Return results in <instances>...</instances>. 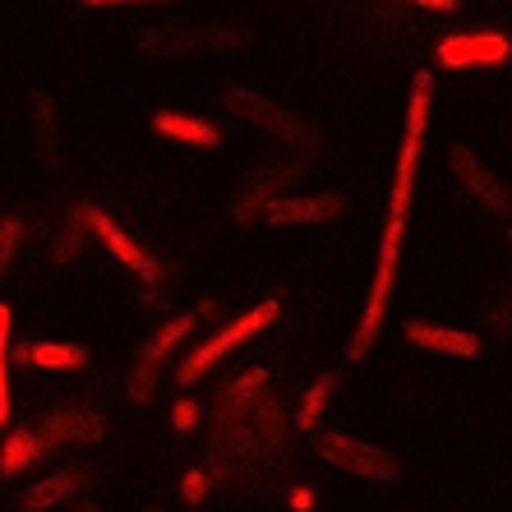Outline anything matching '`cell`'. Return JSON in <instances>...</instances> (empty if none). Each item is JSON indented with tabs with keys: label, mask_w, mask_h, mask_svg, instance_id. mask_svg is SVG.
Returning <instances> with one entry per match:
<instances>
[{
	"label": "cell",
	"mask_w": 512,
	"mask_h": 512,
	"mask_svg": "<svg viewBox=\"0 0 512 512\" xmlns=\"http://www.w3.org/2000/svg\"><path fill=\"white\" fill-rule=\"evenodd\" d=\"M429 88H434V79H429V74H416V93H411V111H406V139H402L397 180H393V213H388V227H397V231L406 227V208H411L420 143H425V125H429Z\"/></svg>",
	"instance_id": "cell-1"
},
{
	"label": "cell",
	"mask_w": 512,
	"mask_h": 512,
	"mask_svg": "<svg viewBox=\"0 0 512 512\" xmlns=\"http://www.w3.org/2000/svg\"><path fill=\"white\" fill-rule=\"evenodd\" d=\"M153 125H157L162 134H171V139L199 143V148H213V143H217V130H213V125H203V120H190V116H171V111H157Z\"/></svg>",
	"instance_id": "cell-12"
},
{
	"label": "cell",
	"mask_w": 512,
	"mask_h": 512,
	"mask_svg": "<svg viewBox=\"0 0 512 512\" xmlns=\"http://www.w3.org/2000/svg\"><path fill=\"white\" fill-rule=\"evenodd\" d=\"M97 434H102L97 416H84V411H51V416L42 420V439H47V443H60V439H97Z\"/></svg>",
	"instance_id": "cell-10"
},
{
	"label": "cell",
	"mask_w": 512,
	"mask_h": 512,
	"mask_svg": "<svg viewBox=\"0 0 512 512\" xmlns=\"http://www.w3.org/2000/svg\"><path fill=\"white\" fill-rule=\"evenodd\" d=\"M453 167L462 171V180H466V185H471V190H476V199H485L489 208H494V213H508V208H512L508 190H503L499 180L489 176V171L480 167V162H476V157H471V153H466V148H453Z\"/></svg>",
	"instance_id": "cell-8"
},
{
	"label": "cell",
	"mask_w": 512,
	"mask_h": 512,
	"mask_svg": "<svg viewBox=\"0 0 512 512\" xmlns=\"http://www.w3.org/2000/svg\"><path fill=\"white\" fill-rule=\"evenodd\" d=\"M203 489H208V480H203L199 471H194V476H185V499H190V503L203 499Z\"/></svg>",
	"instance_id": "cell-20"
},
{
	"label": "cell",
	"mask_w": 512,
	"mask_h": 512,
	"mask_svg": "<svg viewBox=\"0 0 512 512\" xmlns=\"http://www.w3.org/2000/svg\"><path fill=\"white\" fill-rule=\"evenodd\" d=\"M19 360H33V365H47V370H74L88 360V346H70V342H51V346H19L14 351Z\"/></svg>",
	"instance_id": "cell-11"
},
{
	"label": "cell",
	"mask_w": 512,
	"mask_h": 512,
	"mask_svg": "<svg viewBox=\"0 0 512 512\" xmlns=\"http://www.w3.org/2000/svg\"><path fill=\"white\" fill-rule=\"evenodd\" d=\"M406 337L425 351H439V356H476L480 342L471 333H448V328H429V323H406Z\"/></svg>",
	"instance_id": "cell-9"
},
{
	"label": "cell",
	"mask_w": 512,
	"mask_h": 512,
	"mask_svg": "<svg viewBox=\"0 0 512 512\" xmlns=\"http://www.w3.org/2000/svg\"><path fill=\"white\" fill-rule=\"evenodd\" d=\"M74 485H79V476H74V471H56L51 480H42V485L28 489L19 503H24V508H47V503H60V499H65Z\"/></svg>",
	"instance_id": "cell-15"
},
{
	"label": "cell",
	"mask_w": 512,
	"mask_h": 512,
	"mask_svg": "<svg viewBox=\"0 0 512 512\" xmlns=\"http://www.w3.org/2000/svg\"><path fill=\"white\" fill-rule=\"evenodd\" d=\"M79 217H84V227L93 231V236L102 240V245H107V250L116 254V259L125 263V268H130V273H139L143 282H157V277H162V268H157V263L148 259V254H143L139 245H134V240L125 236V231H120L107 213H97V208H84V213H79Z\"/></svg>",
	"instance_id": "cell-6"
},
{
	"label": "cell",
	"mask_w": 512,
	"mask_h": 512,
	"mask_svg": "<svg viewBox=\"0 0 512 512\" xmlns=\"http://www.w3.org/2000/svg\"><path fill=\"white\" fill-rule=\"evenodd\" d=\"M291 503H296V508H310L314 494H310V489H296V494H291Z\"/></svg>",
	"instance_id": "cell-21"
},
{
	"label": "cell",
	"mask_w": 512,
	"mask_h": 512,
	"mask_svg": "<svg viewBox=\"0 0 512 512\" xmlns=\"http://www.w3.org/2000/svg\"><path fill=\"white\" fill-rule=\"evenodd\" d=\"M231 102H236L240 111H250V116L259 120L263 130H277V134H286V139H296V134H300V125H296V120H291V116H282V111H277V107H268V102H259V97H250V93H236V97H231Z\"/></svg>",
	"instance_id": "cell-14"
},
{
	"label": "cell",
	"mask_w": 512,
	"mask_h": 512,
	"mask_svg": "<svg viewBox=\"0 0 512 512\" xmlns=\"http://www.w3.org/2000/svg\"><path fill=\"white\" fill-rule=\"evenodd\" d=\"M346 208L342 194H319V199H282L268 208V222L273 227H296V222H328Z\"/></svg>",
	"instance_id": "cell-7"
},
{
	"label": "cell",
	"mask_w": 512,
	"mask_h": 512,
	"mask_svg": "<svg viewBox=\"0 0 512 512\" xmlns=\"http://www.w3.org/2000/svg\"><path fill=\"white\" fill-rule=\"evenodd\" d=\"M416 5H429V10H453L457 0H416Z\"/></svg>",
	"instance_id": "cell-22"
},
{
	"label": "cell",
	"mask_w": 512,
	"mask_h": 512,
	"mask_svg": "<svg viewBox=\"0 0 512 512\" xmlns=\"http://www.w3.org/2000/svg\"><path fill=\"white\" fill-rule=\"evenodd\" d=\"M42 448H47V439H42V434H28V429H19V434H10L5 453H0V471H5V476L24 471L28 462H37V457H42Z\"/></svg>",
	"instance_id": "cell-13"
},
{
	"label": "cell",
	"mask_w": 512,
	"mask_h": 512,
	"mask_svg": "<svg viewBox=\"0 0 512 512\" xmlns=\"http://www.w3.org/2000/svg\"><path fill=\"white\" fill-rule=\"evenodd\" d=\"M19 236H24V222H0V273H5L10 254L19 250Z\"/></svg>",
	"instance_id": "cell-18"
},
{
	"label": "cell",
	"mask_w": 512,
	"mask_h": 512,
	"mask_svg": "<svg viewBox=\"0 0 512 512\" xmlns=\"http://www.w3.org/2000/svg\"><path fill=\"white\" fill-rule=\"evenodd\" d=\"M273 319H277V305H273V300H268V305H254V310L245 314V319H236V323H231V328H222V333H217L208 346H199V351H190V360L180 365V383H194V379H203V374L213 370L217 360H222V356H231V351H236V346L245 342V337H254V333H259V328H268V323H273Z\"/></svg>",
	"instance_id": "cell-3"
},
{
	"label": "cell",
	"mask_w": 512,
	"mask_h": 512,
	"mask_svg": "<svg viewBox=\"0 0 512 512\" xmlns=\"http://www.w3.org/2000/svg\"><path fill=\"white\" fill-rule=\"evenodd\" d=\"M88 5H134V0H88Z\"/></svg>",
	"instance_id": "cell-23"
},
{
	"label": "cell",
	"mask_w": 512,
	"mask_h": 512,
	"mask_svg": "<svg viewBox=\"0 0 512 512\" xmlns=\"http://www.w3.org/2000/svg\"><path fill=\"white\" fill-rule=\"evenodd\" d=\"M319 457H328V462H337L342 471H356V476H365V480H393L397 476L393 457L379 453V448H370V443L346 439V434H328V439H319Z\"/></svg>",
	"instance_id": "cell-4"
},
{
	"label": "cell",
	"mask_w": 512,
	"mask_h": 512,
	"mask_svg": "<svg viewBox=\"0 0 512 512\" xmlns=\"http://www.w3.org/2000/svg\"><path fill=\"white\" fill-rule=\"evenodd\" d=\"M194 420H199V411H194V402H180V406H176V429H180V434H185V429H190Z\"/></svg>",
	"instance_id": "cell-19"
},
{
	"label": "cell",
	"mask_w": 512,
	"mask_h": 512,
	"mask_svg": "<svg viewBox=\"0 0 512 512\" xmlns=\"http://www.w3.org/2000/svg\"><path fill=\"white\" fill-rule=\"evenodd\" d=\"M508 37L499 33H457L439 42V65L443 70H471V65H503L508 60Z\"/></svg>",
	"instance_id": "cell-5"
},
{
	"label": "cell",
	"mask_w": 512,
	"mask_h": 512,
	"mask_svg": "<svg viewBox=\"0 0 512 512\" xmlns=\"http://www.w3.org/2000/svg\"><path fill=\"white\" fill-rule=\"evenodd\" d=\"M328 397H333V379H319L310 393H305V406H300V425L310 429L314 420H319V411H323V402H328Z\"/></svg>",
	"instance_id": "cell-17"
},
{
	"label": "cell",
	"mask_w": 512,
	"mask_h": 512,
	"mask_svg": "<svg viewBox=\"0 0 512 512\" xmlns=\"http://www.w3.org/2000/svg\"><path fill=\"white\" fill-rule=\"evenodd\" d=\"M397 250H402V231L388 227L383 231V250H379V273H374V291H370V305H365V319L356 328V342H351V356H365L374 346L383 328V310H388V296H393V282H397Z\"/></svg>",
	"instance_id": "cell-2"
},
{
	"label": "cell",
	"mask_w": 512,
	"mask_h": 512,
	"mask_svg": "<svg viewBox=\"0 0 512 512\" xmlns=\"http://www.w3.org/2000/svg\"><path fill=\"white\" fill-rule=\"evenodd\" d=\"M5 351H10V305H0V425L10 420V383H5Z\"/></svg>",
	"instance_id": "cell-16"
}]
</instances>
